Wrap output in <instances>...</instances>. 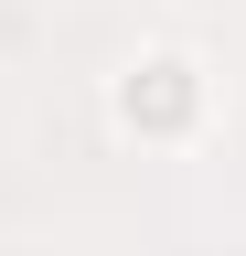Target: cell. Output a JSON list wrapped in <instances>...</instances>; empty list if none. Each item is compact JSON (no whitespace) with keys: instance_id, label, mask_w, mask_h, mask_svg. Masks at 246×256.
I'll use <instances>...</instances> for the list:
<instances>
[{"instance_id":"1","label":"cell","mask_w":246,"mask_h":256,"mask_svg":"<svg viewBox=\"0 0 246 256\" xmlns=\"http://www.w3.org/2000/svg\"><path fill=\"white\" fill-rule=\"evenodd\" d=\"M193 64L182 54H150V64H129L118 75V128H150V139H171V128H193Z\"/></svg>"}]
</instances>
